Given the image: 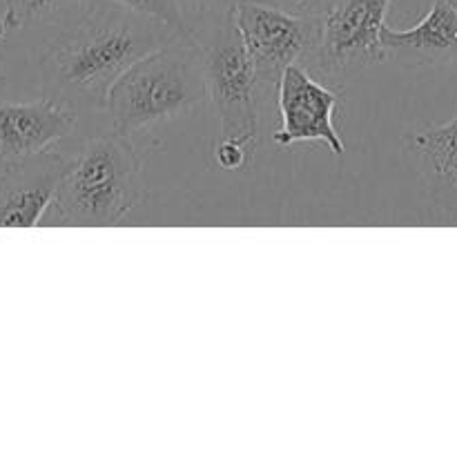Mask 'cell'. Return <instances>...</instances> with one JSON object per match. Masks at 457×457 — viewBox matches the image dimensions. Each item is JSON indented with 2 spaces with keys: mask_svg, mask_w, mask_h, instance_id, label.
I'll return each instance as SVG.
<instances>
[{
  "mask_svg": "<svg viewBox=\"0 0 457 457\" xmlns=\"http://www.w3.org/2000/svg\"><path fill=\"white\" fill-rule=\"evenodd\" d=\"M404 150L418 163L424 183L442 208L457 210V114L404 137Z\"/></svg>",
  "mask_w": 457,
  "mask_h": 457,
  "instance_id": "obj_11",
  "label": "cell"
},
{
  "mask_svg": "<svg viewBox=\"0 0 457 457\" xmlns=\"http://www.w3.org/2000/svg\"><path fill=\"white\" fill-rule=\"evenodd\" d=\"M143 161L132 137L116 129L89 138L70 156L45 226L112 228L145 201Z\"/></svg>",
  "mask_w": 457,
  "mask_h": 457,
  "instance_id": "obj_2",
  "label": "cell"
},
{
  "mask_svg": "<svg viewBox=\"0 0 457 457\" xmlns=\"http://www.w3.org/2000/svg\"><path fill=\"white\" fill-rule=\"evenodd\" d=\"M393 0H337L321 18V40L308 70L321 79L346 83L375 62L388 61L382 29Z\"/></svg>",
  "mask_w": 457,
  "mask_h": 457,
  "instance_id": "obj_6",
  "label": "cell"
},
{
  "mask_svg": "<svg viewBox=\"0 0 457 457\" xmlns=\"http://www.w3.org/2000/svg\"><path fill=\"white\" fill-rule=\"evenodd\" d=\"M105 3L123 7L128 12L141 13V16L154 18V21H161L172 27L174 31L190 29L186 18H183L181 7H179V0H105Z\"/></svg>",
  "mask_w": 457,
  "mask_h": 457,
  "instance_id": "obj_13",
  "label": "cell"
},
{
  "mask_svg": "<svg viewBox=\"0 0 457 457\" xmlns=\"http://www.w3.org/2000/svg\"><path fill=\"white\" fill-rule=\"evenodd\" d=\"M449 3H451V4H453V7L457 9V0H449Z\"/></svg>",
  "mask_w": 457,
  "mask_h": 457,
  "instance_id": "obj_17",
  "label": "cell"
},
{
  "mask_svg": "<svg viewBox=\"0 0 457 457\" xmlns=\"http://www.w3.org/2000/svg\"><path fill=\"white\" fill-rule=\"evenodd\" d=\"M388 61L409 67H436L457 61V9L449 0H433L431 9L409 29H382Z\"/></svg>",
  "mask_w": 457,
  "mask_h": 457,
  "instance_id": "obj_10",
  "label": "cell"
},
{
  "mask_svg": "<svg viewBox=\"0 0 457 457\" xmlns=\"http://www.w3.org/2000/svg\"><path fill=\"white\" fill-rule=\"evenodd\" d=\"M342 87H328L303 65H290L281 79L279 110L281 128L272 134L279 145L303 141H324L335 154H344V138L335 125V112L342 105Z\"/></svg>",
  "mask_w": 457,
  "mask_h": 457,
  "instance_id": "obj_7",
  "label": "cell"
},
{
  "mask_svg": "<svg viewBox=\"0 0 457 457\" xmlns=\"http://www.w3.org/2000/svg\"><path fill=\"white\" fill-rule=\"evenodd\" d=\"M254 147L245 145V143L235 141V138H219L217 147H214V159H217L219 168L228 170H241L253 156Z\"/></svg>",
  "mask_w": 457,
  "mask_h": 457,
  "instance_id": "obj_14",
  "label": "cell"
},
{
  "mask_svg": "<svg viewBox=\"0 0 457 457\" xmlns=\"http://www.w3.org/2000/svg\"><path fill=\"white\" fill-rule=\"evenodd\" d=\"M79 114L52 98L3 101L0 98V172L29 156L52 150L70 137Z\"/></svg>",
  "mask_w": 457,
  "mask_h": 457,
  "instance_id": "obj_8",
  "label": "cell"
},
{
  "mask_svg": "<svg viewBox=\"0 0 457 457\" xmlns=\"http://www.w3.org/2000/svg\"><path fill=\"white\" fill-rule=\"evenodd\" d=\"M9 34V29H7V25H4V18H3V13H0V43H3L4 40V36Z\"/></svg>",
  "mask_w": 457,
  "mask_h": 457,
  "instance_id": "obj_16",
  "label": "cell"
},
{
  "mask_svg": "<svg viewBox=\"0 0 457 457\" xmlns=\"http://www.w3.org/2000/svg\"><path fill=\"white\" fill-rule=\"evenodd\" d=\"M262 3L275 4V7L299 13V16L324 18L337 4V0H262Z\"/></svg>",
  "mask_w": 457,
  "mask_h": 457,
  "instance_id": "obj_15",
  "label": "cell"
},
{
  "mask_svg": "<svg viewBox=\"0 0 457 457\" xmlns=\"http://www.w3.org/2000/svg\"><path fill=\"white\" fill-rule=\"evenodd\" d=\"M199 40L205 54L208 96L221 119V138H235L254 147L262 112L254 96L253 62L237 29L235 9H228L208 38L199 36Z\"/></svg>",
  "mask_w": 457,
  "mask_h": 457,
  "instance_id": "obj_5",
  "label": "cell"
},
{
  "mask_svg": "<svg viewBox=\"0 0 457 457\" xmlns=\"http://www.w3.org/2000/svg\"><path fill=\"white\" fill-rule=\"evenodd\" d=\"M0 85H3V76H0Z\"/></svg>",
  "mask_w": 457,
  "mask_h": 457,
  "instance_id": "obj_18",
  "label": "cell"
},
{
  "mask_svg": "<svg viewBox=\"0 0 457 457\" xmlns=\"http://www.w3.org/2000/svg\"><path fill=\"white\" fill-rule=\"evenodd\" d=\"M70 156L56 150L13 163L0 172V228L40 226L54 204Z\"/></svg>",
  "mask_w": 457,
  "mask_h": 457,
  "instance_id": "obj_9",
  "label": "cell"
},
{
  "mask_svg": "<svg viewBox=\"0 0 457 457\" xmlns=\"http://www.w3.org/2000/svg\"><path fill=\"white\" fill-rule=\"evenodd\" d=\"M83 0H7L4 3V25L9 31L34 25H61L79 12Z\"/></svg>",
  "mask_w": 457,
  "mask_h": 457,
  "instance_id": "obj_12",
  "label": "cell"
},
{
  "mask_svg": "<svg viewBox=\"0 0 457 457\" xmlns=\"http://www.w3.org/2000/svg\"><path fill=\"white\" fill-rule=\"evenodd\" d=\"M208 98L205 54L196 31H181L134 62L107 96L112 129L134 137L204 105Z\"/></svg>",
  "mask_w": 457,
  "mask_h": 457,
  "instance_id": "obj_3",
  "label": "cell"
},
{
  "mask_svg": "<svg viewBox=\"0 0 457 457\" xmlns=\"http://www.w3.org/2000/svg\"><path fill=\"white\" fill-rule=\"evenodd\" d=\"M235 22L254 71L259 112L277 105L290 65L311 67L321 40V18L299 16L262 0H237Z\"/></svg>",
  "mask_w": 457,
  "mask_h": 457,
  "instance_id": "obj_4",
  "label": "cell"
},
{
  "mask_svg": "<svg viewBox=\"0 0 457 457\" xmlns=\"http://www.w3.org/2000/svg\"><path fill=\"white\" fill-rule=\"evenodd\" d=\"M177 34L165 22L105 0H83L40 52V92L76 114L105 110L116 80Z\"/></svg>",
  "mask_w": 457,
  "mask_h": 457,
  "instance_id": "obj_1",
  "label": "cell"
}]
</instances>
